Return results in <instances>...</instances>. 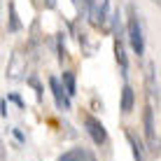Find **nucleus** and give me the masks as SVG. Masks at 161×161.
<instances>
[{"instance_id": "423d86ee", "label": "nucleus", "mask_w": 161, "mask_h": 161, "mask_svg": "<svg viewBox=\"0 0 161 161\" xmlns=\"http://www.w3.org/2000/svg\"><path fill=\"white\" fill-rule=\"evenodd\" d=\"M49 86H52V91H54V98H56V105H58V108H65V110H68V108H70L68 93L63 96V89H61V84H58V80H56V77H52V80H49Z\"/></svg>"}, {"instance_id": "9b49d317", "label": "nucleus", "mask_w": 161, "mask_h": 161, "mask_svg": "<svg viewBox=\"0 0 161 161\" xmlns=\"http://www.w3.org/2000/svg\"><path fill=\"white\" fill-rule=\"evenodd\" d=\"M114 54H117V61H119L121 70H124V75H126V68H129V61H126V54H124V49H121V44H119V42L114 44Z\"/></svg>"}, {"instance_id": "f8f14e48", "label": "nucleus", "mask_w": 161, "mask_h": 161, "mask_svg": "<svg viewBox=\"0 0 161 161\" xmlns=\"http://www.w3.org/2000/svg\"><path fill=\"white\" fill-rule=\"evenodd\" d=\"M9 28H12V31H19V28H21L19 19H16V9H14V5H9Z\"/></svg>"}, {"instance_id": "f257e3e1", "label": "nucleus", "mask_w": 161, "mask_h": 161, "mask_svg": "<svg viewBox=\"0 0 161 161\" xmlns=\"http://www.w3.org/2000/svg\"><path fill=\"white\" fill-rule=\"evenodd\" d=\"M129 40H131V47H133V52L140 56L142 52H145V37H142V28H140V21H138V16H136V9L129 7Z\"/></svg>"}, {"instance_id": "39448f33", "label": "nucleus", "mask_w": 161, "mask_h": 161, "mask_svg": "<svg viewBox=\"0 0 161 161\" xmlns=\"http://www.w3.org/2000/svg\"><path fill=\"white\" fill-rule=\"evenodd\" d=\"M58 161H96L89 149H82V147H75V149H68L65 154H61Z\"/></svg>"}, {"instance_id": "1a4fd4ad", "label": "nucleus", "mask_w": 161, "mask_h": 161, "mask_svg": "<svg viewBox=\"0 0 161 161\" xmlns=\"http://www.w3.org/2000/svg\"><path fill=\"white\" fill-rule=\"evenodd\" d=\"M147 91H149V96H159L157 93V86H154V63H147Z\"/></svg>"}, {"instance_id": "0eeeda50", "label": "nucleus", "mask_w": 161, "mask_h": 161, "mask_svg": "<svg viewBox=\"0 0 161 161\" xmlns=\"http://www.w3.org/2000/svg\"><path fill=\"white\" fill-rule=\"evenodd\" d=\"M131 110H133V89L124 86V91H121V112H131Z\"/></svg>"}, {"instance_id": "9d476101", "label": "nucleus", "mask_w": 161, "mask_h": 161, "mask_svg": "<svg viewBox=\"0 0 161 161\" xmlns=\"http://www.w3.org/2000/svg\"><path fill=\"white\" fill-rule=\"evenodd\" d=\"M126 138H129V142H131V147H133V157H136V161H145L142 149H140V145H138V140L133 138V133H126Z\"/></svg>"}, {"instance_id": "6e6552de", "label": "nucleus", "mask_w": 161, "mask_h": 161, "mask_svg": "<svg viewBox=\"0 0 161 161\" xmlns=\"http://www.w3.org/2000/svg\"><path fill=\"white\" fill-rule=\"evenodd\" d=\"M63 84H65V93H68V96H75L77 93V86H75V75L70 73H63Z\"/></svg>"}, {"instance_id": "f03ea898", "label": "nucleus", "mask_w": 161, "mask_h": 161, "mask_svg": "<svg viewBox=\"0 0 161 161\" xmlns=\"http://www.w3.org/2000/svg\"><path fill=\"white\" fill-rule=\"evenodd\" d=\"M142 124H145V140H147V149L152 154H159L161 152V145L157 140V133H154V114H152V108H145V114H142Z\"/></svg>"}, {"instance_id": "20e7f679", "label": "nucleus", "mask_w": 161, "mask_h": 161, "mask_svg": "<svg viewBox=\"0 0 161 161\" xmlns=\"http://www.w3.org/2000/svg\"><path fill=\"white\" fill-rule=\"evenodd\" d=\"M84 126H86V133L91 136V140L96 142V145H103L105 138H108V133H105V126L101 124V121H98L96 117H86Z\"/></svg>"}, {"instance_id": "7ed1b4c3", "label": "nucleus", "mask_w": 161, "mask_h": 161, "mask_svg": "<svg viewBox=\"0 0 161 161\" xmlns=\"http://www.w3.org/2000/svg\"><path fill=\"white\" fill-rule=\"evenodd\" d=\"M89 3V14L91 21L96 26H103L108 21V12H110V0H86Z\"/></svg>"}, {"instance_id": "4468645a", "label": "nucleus", "mask_w": 161, "mask_h": 161, "mask_svg": "<svg viewBox=\"0 0 161 161\" xmlns=\"http://www.w3.org/2000/svg\"><path fill=\"white\" fill-rule=\"evenodd\" d=\"M154 3H159V5H161V0H154Z\"/></svg>"}, {"instance_id": "ddd939ff", "label": "nucleus", "mask_w": 161, "mask_h": 161, "mask_svg": "<svg viewBox=\"0 0 161 161\" xmlns=\"http://www.w3.org/2000/svg\"><path fill=\"white\" fill-rule=\"evenodd\" d=\"M47 7H54V0H47Z\"/></svg>"}]
</instances>
